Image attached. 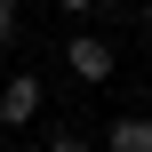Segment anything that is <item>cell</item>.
Instances as JSON below:
<instances>
[{
    "instance_id": "cell-1",
    "label": "cell",
    "mask_w": 152,
    "mask_h": 152,
    "mask_svg": "<svg viewBox=\"0 0 152 152\" xmlns=\"http://www.w3.org/2000/svg\"><path fill=\"white\" fill-rule=\"evenodd\" d=\"M64 64H72V80H88V88H104L120 56H112V40H104V32H72V40H64Z\"/></svg>"
},
{
    "instance_id": "cell-2",
    "label": "cell",
    "mask_w": 152,
    "mask_h": 152,
    "mask_svg": "<svg viewBox=\"0 0 152 152\" xmlns=\"http://www.w3.org/2000/svg\"><path fill=\"white\" fill-rule=\"evenodd\" d=\"M40 104H48L40 72H8V88H0V128H32V120H40Z\"/></svg>"
},
{
    "instance_id": "cell-3",
    "label": "cell",
    "mask_w": 152,
    "mask_h": 152,
    "mask_svg": "<svg viewBox=\"0 0 152 152\" xmlns=\"http://www.w3.org/2000/svg\"><path fill=\"white\" fill-rule=\"evenodd\" d=\"M104 152H152V112H120L104 128Z\"/></svg>"
},
{
    "instance_id": "cell-4",
    "label": "cell",
    "mask_w": 152,
    "mask_h": 152,
    "mask_svg": "<svg viewBox=\"0 0 152 152\" xmlns=\"http://www.w3.org/2000/svg\"><path fill=\"white\" fill-rule=\"evenodd\" d=\"M48 152H96V144H88L80 128H48Z\"/></svg>"
},
{
    "instance_id": "cell-5",
    "label": "cell",
    "mask_w": 152,
    "mask_h": 152,
    "mask_svg": "<svg viewBox=\"0 0 152 152\" xmlns=\"http://www.w3.org/2000/svg\"><path fill=\"white\" fill-rule=\"evenodd\" d=\"M16 40V0H0V48Z\"/></svg>"
},
{
    "instance_id": "cell-6",
    "label": "cell",
    "mask_w": 152,
    "mask_h": 152,
    "mask_svg": "<svg viewBox=\"0 0 152 152\" xmlns=\"http://www.w3.org/2000/svg\"><path fill=\"white\" fill-rule=\"evenodd\" d=\"M56 8H64V16H88V8H96V0H56Z\"/></svg>"
},
{
    "instance_id": "cell-7",
    "label": "cell",
    "mask_w": 152,
    "mask_h": 152,
    "mask_svg": "<svg viewBox=\"0 0 152 152\" xmlns=\"http://www.w3.org/2000/svg\"><path fill=\"white\" fill-rule=\"evenodd\" d=\"M144 40H152V0H144Z\"/></svg>"
}]
</instances>
